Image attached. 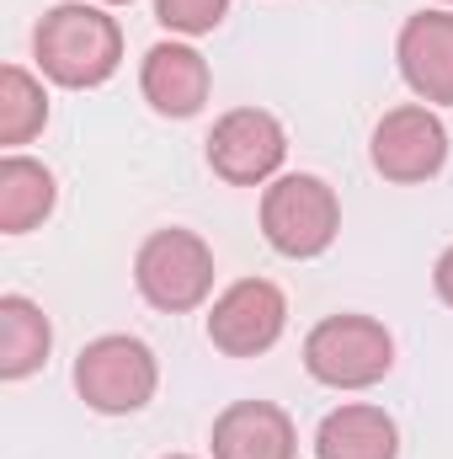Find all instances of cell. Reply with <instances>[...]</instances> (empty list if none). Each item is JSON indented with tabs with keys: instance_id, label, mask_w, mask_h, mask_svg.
<instances>
[{
	"instance_id": "5bb4252c",
	"label": "cell",
	"mask_w": 453,
	"mask_h": 459,
	"mask_svg": "<svg viewBox=\"0 0 453 459\" xmlns=\"http://www.w3.org/2000/svg\"><path fill=\"white\" fill-rule=\"evenodd\" d=\"M54 326L27 294H0V379H27L48 363Z\"/></svg>"
},
{
	"instance_id": "ffe728a7",
	"label": "cell",
	"mask_w": 453,
	"mask_h": 459,
	"mask_svg": "<svg viewBox=\"0 0 453 459\" xmlns=\"http://www.w3.org/2000/svg\"><path fill=\"white\" fill-rule=\"evenodd\" d=\"M443 5H453V0H443Z\"/></svg>"
},
{
	"instance_id": "e0dca14e",
	"label": "cell",
	"mask_w": 453,
	"mask_h": 459,
	"mask_svg": "<svg viewBox=\"0 0 453 459\" xmlns=\"http://www.w3.org/2000/svg\"><path fill=\"white\" fill-rule=\"evenodd\" d=\"M432 289H438V299L453 310V246L438 256V267H432Z\"/></svg>"
},
{
	"instance_id": "5b68a950",
	"label": "cell",
	"mask_w": 453,
	"mask_h": 459,
	"mask_svg": "<svg viewBox=\"0 0 453 459\" xmlns=\"http://www.w3.org/2000/svg\"><path fill=\"white\" fill-rule=\"evenodd\" d=\"M304 368L331 390H368L395 368V337L373 316H326L304 337Z\"/></svg>"
},
{
	"instance_id": "3957f363",
	"label": "cell",
	"mask_w": 453,
	"mask_h": 459,
	"mask_svg": "<svg viewBox=\"0 0 453 459\" xmlns=\"http://www.w3.org/2000/svg\"><path fill=\"white\" fill-rule=\"evenodd\" d=\"M133 283H139L144 305H155L166 316H187L214 294V251L198 230H155L133 256Z\"/></svg>"
},
{
	"instance_id": "9c48e42d",
	"label": "cell",
	"mask_w": 453,
	"mask_h": 459,
	"mask_svg": "<svg viewBox=\"0 0 453 459\" xmlns=\"http://www.w3.org/2000/svg\"><path fill=\"white\" fill-rule=\"evenodd\" d=\"M395 65L427 108H453V11H422L395 38Z\"/></svg>"
},
{
	"instance_id": "2e32d148",
	"label": "cell",
	"mask_w": 453,
	"mask_h": 459,
	"mask_svg": "<svg viewBox=\"0 0 453 459\" xmlns=\"http://www.w3.org/2000/svg\"><path fill=\"white\" fill-rule=\"evenodd\" d=\"M229 16V0H155V22L176 38H203Z\"/></svg>"
},
{
	"instance_id": "9a60e30c",
	"label": "cell",
	"mask_w": 453,
	"mask_h": 459,
	"mask_svg": "<svg viewBox=\"0 0 453 459\" xmlns=\"http://www.w3.org/2000/svg\"><path fill=\"white\" fill-rule=\"evenodd\" d=\"M43 123H48V91H43V81H32L21 65H5L0 70V144L16 150L32 134H43Z\"/></svg>"
},
{
	"instance_id": "7a4b0ae2",
	"label": "cell",
	"mask_w": 453,
	"mask_h": 459,
	"mask_svg": "<svg viewBox=\"0 0 453 459\" xmlns=\"http://www.w3.org/2000/svg\"><path fill=\"white\" fill-rule=\"evenodd\" d=\"M337 230H341V204L326 177L288 171V177H272V187L261 193V235L278 256L310 262V256L331 251Z\"/></svg>"
},
{
	"instance_id": "ac0fdd59",
	"label": "cell",
	"mask_w": 453,
	"mask_h": 459,
	"mask_svg": "<svg viewBox=\"0 0 453 459\" xmlns=\"http://www.w3.org/2000/svg\"><path fill=\"white\" fill-rule=\"evenodd\" d=\"M97 5H128V0H97Z\"/></svg>"
},
{
	"instance_id": "4fadbf2b",
	"label": "cell",
	"mask_w": 453,
	"mask_h": 459,
	"mask_svg": "<svg viewBox=\"0 0 453 459\" xmlns=\"http://www.w3.org/2000/svg\"><path fill=\"white\" fill-rule=\"evenodd\" d=\"M59 204V187H54V171L32 155H5L0 160V230L5 235H27L32 225H43Z\"/></svg>"
},
{
	"instance_id": "8fae6325",
	"label": "cell",
	"mask_w": 453,
	"mask_h": 459,
	"mask_svg": "<svg viewBox=\"0 0 453 459\" xmlns=\"http://www.w3.org/2000/svg\"><path fill=\"white\" fill-rule=\"evenodd\" d=\"M214 459H294L299 433L294 417L272 401H229L214 417Z\"/></svg>"
},
{
	"instance_id": "8992f818",
	"label": "cell",
	"mask_w": 453,
	"mask_h": 459,
	"mask_svg": "<svg viewBox=\"0 0 453 459\" xmlns=\"http://www.w3.org/2000/svg\"><path fill=\"white\" fill-rule=\"evenodd\" d=\"M368 160L384 182H432L449 160V128L443 117L432 113L427 102H406V108H389V113L373 123V139H368Z\"/></svg>"
},
{
	"instance_id": "277c9868",
	"label": "cell",
	"mask_w": 453,
	"mask_h": 459,
	"mask_svg": "<svg viewBox=\"0 0 453 459\" xmlns=\"http://www.w3.org/2000/svg\"><path fill=\"white\" fill-rule=\"evenodd\" d=\"M155 385H160L155 352L139 337H128V332L97 337V342L81 347V358H75V390L102 417H133V411H144L155 401Z\"/></svg>"
},
{
	"instance_id": "52a82bcc",
	"label": "cell",
	"mask_w": 453,
	"mask_h": 459,
	"mask_svg": "<svg viewBox=\"0 0 453 459\" xmlns=\"http://www.w3.org/2000/svg\"><path fill=\"white\" fill-rule=\"evenodd\" d=\"M283 155H288V134L267 108H235L209 134V166H214V177H225L229 187L272 182L283 171Z\"/></svg>"
},
{
	"instance_id": "d6986e66",
	"label": "cell",
	"mask_w": 453,
	"mask_h": 459,
	"mask_svg": "<svg viewBox=\"0 0 453 459\" xmlns=\"http://www.w3.org/2000/svg\"><path fill=\"white\" fill-rule=\"evenodd\" d=\"M166 459H192V455H166Z\"/></svg>"
},
{
	"instance_id": "6da1fadb",
	"label": "cell",
	"mask_w": 453,
	"mask_h": 459,
	"mask_svg": "<svg viewBox=\"0 0 453 459\" xmlns=\"http://www.w3.org/2000/svg\"><path fill=\"white\" fill-rule=\"evenodd\" d=\"M32 59L38 70L64 86V91H91L107 86L123 65V32L97 0H64L43 11L32 32Z\"/></svg>"
},
{
	"instance_id": "ba28073f",
	"label": "cell",
	"mask_w": 453,
	"mask_h": 459,
	"mask_svg": "<svg viewBox=\"0 0 453 459\" xmlns=\"http://www.w3.org/2000/svg\"><path fill=\"white\" fill-rule=\"evenodd\" d=\"M283 326H288V299L267 278L229 283L225 294L214 299V310H209V342L219 347L225 358H256V352L278 347Z\"/></svg>"
},
{
	"instance_id": "30bf717a",
	"label": "cell",
	"mask_w": 453,
	"mask_h": 459,
	"mask_svg": "<svg viewBox=\"0 0 453 459\" xmlns=\"http://www.w3.org/2000/svg\"><path fill=\"white\" fill-rule=\"evenodd\" d=\"M139 91L160 117H192L203 113L209 91H214V70L192 43H155L139 65Z\"/></svg>"
},
{
	"instance_id": "7c38bea8",
	"label": "cell",
	"mask_w": 453,
	"mask_h": 459,
	"mask_svg": "<svg viewBox=\"0 0 453 459\" xmlns=\"http://www.w3.org/2000/svg\"><path fill=\"white\" fill-rule=\"evenodd\" d=\"M315 459H400V428L384 406L346 401L315 428Z\"/></svg>"
}]
</instances>
